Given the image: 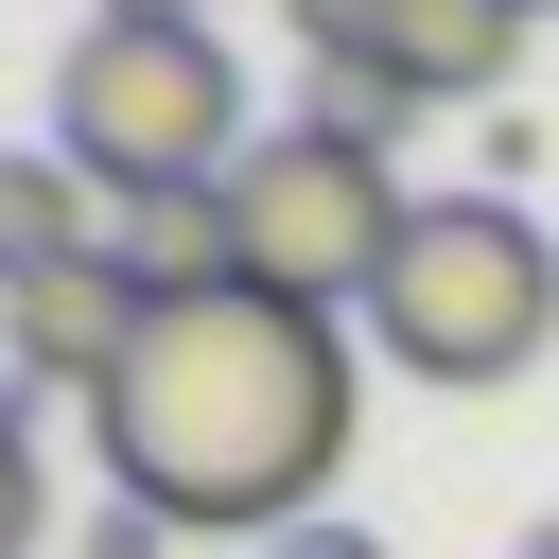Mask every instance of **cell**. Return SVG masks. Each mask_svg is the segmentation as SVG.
Returning <instances> with one entry per match:
<instances>
[{"mask_svg": "<svg viewBox=\"0 0 559 559\" xmlns=\"http://www.w3.org/2000/svg\"><path fill=\"white\" fill-rule=\"evenodd\" d=\"M105 17H157V35H175V17H192V0H105Z\"/></svg>", "mask_w": 559, "mask_h": 559, "instance_id": "11", "label": "cell"}, {"mask_svg": "<svg viewBox=\"0 0 559 559\" xmlns=\"http://www.w3.org/2000/svg\"><path fill=\"white\" fill-rule=\"evenodd\" d=\"M87 245H105V192H87L52 140H35V157H0V297H17V280H52V262H87Z\"/></svg>", "mask_w": 559, "mask_h": 559, "instance_id": "7", "label": "cell"}, {"mask_svg": "<svg viewBox=\"0 0 559 559\" xmlns=\"http://www.w3.org/2000/svg\"><path fill=\"white\" fill-rule=\"evenodd\" d=\"M87 559H175V524H157L140 489H105V507H87Z\"/></svg>", "mask_w": 559, "mask_h": 559, "instance_id": "9", "label": "cell"}, {"mask_svg": "<svg viewBox=\"0 0 559 559\" xmlns=\"http://www.w3.org/2000/svg\"><path fill=\"white\" fill-rule=\"evenodd\" d=\"M87 437L175 542H280V524H314V489L349 454V332L262 280L157 297L122 384L87 402Z\"/></svg>", "mask_w": 559, "mask_h": 559, "instance_id": "1", "label": "cell"}, {"mask_svg": "<svg viewBox=\"0 0 559 559\" xmlns=\"http://www.w3.org/2000/svg\"><path fill=\"white\" fill-rule=\"evenodd\" d=\"M524 0H384V35H367V70H402L419 105H489L507 70H524Z\"/></svg>", "mask_w": 559, "mask_h": 559, "instance_id": "6", "label": "cell"}, {"mask_svg": "<svg viewBox=\"0 0 559 559\" xmlns=\"http://www.w3.org/2000/svg\"><path fill=\"white\" fill-rule=\"evenodd\" d=\"M524 17H559V0H524Z\"/></svg>", "mask_w": 559, "mask_h": 559, "instance_id": "12", "label": "cell"}, {"mask_svg": "<svg viewBox=\"0 0 559 559\" xmlns=\"http://www.w3.org/2000/svg\"><path fill=\"white\" fill-rule=\"evenodd\" d=\"M35 524H52V489H35V419L0 402V559H35Z\"/></svg>", "mask_w": 559, "mask_h": 559, "instance_id": "8", "label": "cell"}, {"mask_svg": "<svg viewBox=\"0 0 559 559\" xmlns=\"http://www.w3.org/2000/svg\"><path fill=\"white\" fill-rule=\"evenodd\" d=\"M140 314H157V280H140L122 245H87V262H52V280L0 297V367H17L35 402H105L122 349H140Z\"/></svg>", "mask_w": 559, "mask_h": 559, "instance_id": "5", "label": "cell"}, {"mask_svg": "<svg viewBox=\"0 0 559 559\" xmlns=\"http://www.w3.org/2000/svg\"><path fill=\"white\" fill-rule=\"evenodd\" d=\"M262 559H384V542H367V524H280Z\"/></svg>", "mask_w": 559, "mask_h": 559, "instance_id": "10", "label": "cell"}, {"mask_svg": "<svg viewBox=\"0 0 559 559\" xmlns=\"http://www.w3.org/2000/svg\"><path fill=\"white\" fill-rule=\"evenodd\" d=\"M367 349L402 384H454V402L524 384L559 349V227L524 192H419V227H402V262L367 297Z\"/></svg>", "mask_w": 559, "mask_h": 559, "instance_id": "2", "label": "cell"}, {"mask_svg": "<svg viewBox=\"0 0 559 559\" xmlns=\"http://www.w3.org/2000/svg\"><path fill=\"white\" fill-rule=\"evenodd\" d=\"M542 559H559V542H542Z\"/></svg>", "mask_w": 559, "mask_h": 559, "instance_id": "13", "label": "cell"}, {"mask_svg": "<svg viewBox=\"0 0 559 559\" xmlns=\"http://www.w3.org/2000/svg\"><path fill=\"white\" fill-rule=\"evenodd\" d=\"M52 157H70L105 210L245 175V70H227V35H210V17H175V35H157V17H87L70 70H52Z\"/></svg>", "mask_w": 559, "mask_h": 559, "instance_id": "3", "label": "cell"}, {"mask_svg": "<svg viewBox=\"0 0 559 559\" xmlns=\"http://www.w3.org/2000/svg\"><path fill=\"white\" fill-rule=\"evenodd\" d=\"M227 227H245V280H262V297L367 314L384 262H402V227H419V192H402V157H367V140H332V122H280V140H245Z\"/></svg>", "mask_w": 559, "mask_h": 559, "instance_id": "4", "label": "cell"}]
</instances>
